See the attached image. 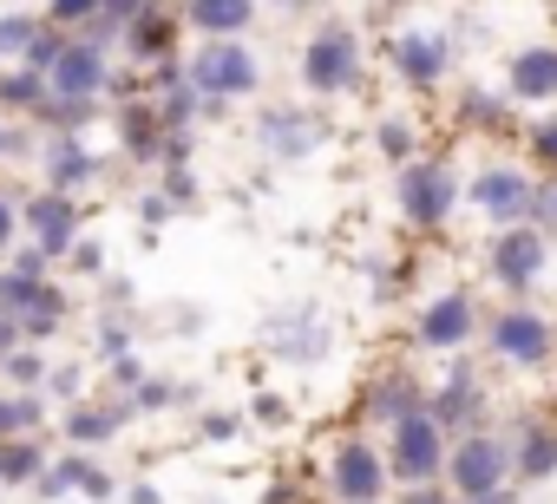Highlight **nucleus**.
Here are the masks:
<instances>
[{
  "label": "nucleus",
  "mask_w": 557,
  "mask_h": 504,
  "mask_svg": "<svg viewBox=\"0 0 557 504\" xmlns=\"http://www.w3.org/2000/svg\"><path fill=\"white\" fill-rule=\"evenodd\" d=\"M184 73H190V86L203 92V105L216 118H223V105H236L262 86V60L243 40H203L197 53H184Z\"/></svg>",
  "instance_id": "f257e3e1"
},
{
  "label": "nucleus",
  "mask_w": 557,
  "mask_h": 504,
  "mask_svg": "<svg viewBox=\"0 0 557 504\" xmlns=\"http://www.w3.org/2000/svg\"><path fill=\"white\" fill-rule=\"evenodd\" d=\"M302 86L315 92V99H342V92H355L361 86V34L348 27V21H322L309 40H302Z\"/></svg>",
  "instance_id": "f03ea898"
},
{
  "label": "nucleus",
  "mask_w": 557,
  "mask_h": 504,
  "mask_svg": "<svg viewBox=\"0 0 557 504\" xmlns=\"http://www.w3.org/2000/svg\"><path fill=\"white\" fill-rule=\"evenodd\" d=\"M446 452H453V439H446V426L426 406L387 426V478L394 484H440L446 478Z\"/></svg>",
  "instance_id": "7ed1b4c3"
},
{
  "label": "nucleus",
  "mask_w": 557,
  "mask_h": 504,
  "mask_svg": "<svg viewBox=\"0 0 557 504\" xmlns=\"http://www.w3.org/2000/svg\"><path fill=\"white\" fill-rule=\"evenodd\" d=\"M459 197H466V184L453 177L446 158L420 151V158L400 164V216H407L413 229H446V216L459 210Z\"/></svg>",
  "instance_id": "20e7f679"
},
{
  "label": "nucleus",
  "mask_w": 557,
  "mask_h": 504,
  "mask_svg": "<svg viewBox=\"0 0 557 504\" xmlns=\"http://www.w3.org/2000/svg\"><path fill=\"white\" fill-rule=\"evenodd\" d=\"M446 484L459 491V504H466V497H485V491H498V484H511V439H498L492 426L459 432L453 452H446Z\"/></svg>",
  "instance_id": "39448f33"
},
{
  "label": "nucleus",
  "mask_w": 557,
  "mask_h": 504,
  "mask_svg": "<svg viewBox=\"0 0 557 504\" xmlns=\"http://www.w3.org/2000/svg\"><path fill=\"white\" fill-rule=\"evenodd\" d=\"M485 341H492V354L511 361V367H544V361L557 354V328H550V315L531 308V302L498 308V315L485 322Z\"/></svg>",
  "instance_id": "423d86ee"
},
{
  "label": "nucleus",
  "mask_w": 557,
  "mask_h": 504,
  "mask_svg": "<svg viewBox=\"0 0 557 504\" xmlns=\"http://www.w3.org/2000/svg\"><path fill=\"white\" fill-rule=\"evenodd\" d=\"M544 263H550V236L531 229V223H505V229L492 236V249H485V269H492V282H498L505 295L537 289Z\"/></svg>",
  "instance_id": "0eeeda50"
},
{
  "label": "nucleus",
  "mask_w": 557,
  "mask_h": 504,
  "mask_svg": "<svg viewBox=\"0 0 557 504\" xmlns=\"http://www.w3.org/2000/svg\"><path fill=\"white\" fill-rule=\"evenodd\" d=\"M329 491L342 497V504H381L387 491H394V478H387V452L374 445V439H342L335 445V458H329Z\"/></svg>",
  "instance_id": "6e6552de"
},
{
  "label": "nucleus",
  "mask_w": 557,
  "mask_h": 504,
  "mask_svg": "<svg viewBox=\"0 0 557 504\" xmlns=\"http://www.w3.org/2000/svg\"><path fill=\"white\" fill-rule=\"evenodd\" d=\"M531 171L524 164H485L472 184H466V203L492 223V229H505V223H524V210H531Z\"/></svg>",
  "instance_id": "1a4fd4ad"
},
{
  "label": "nucleus",
  "mask_w": 557,
  "mask_h": 504,
  "mask_svg": "<svg viewBox=\"0 0 557 504\" xmlns=\"http://www.w3.org/2000/svg\"><path fill=\"white\" fill-rule=\"evenodd\" d=\"M472 335H479V302L466 289H446V295L420 302V315H413V341L426 354H459Z\"/></svg>",
  "instance_id": "9d476101"
},
{
  "label": "nucleus",
  "mask_w": 557,
  "mask_h": 504,
  "mask_svg": "<svg viewBox=\"0 0 557 504\" xmlns=\"http://www.w3.org/2000/svg\"><path fill=\"white\" fill-rule=\"evenodd\" d=\"M256 144H262L275 164H302V158L322 144V118L302 112V105H262V112H256Z\"/></svg>",
  "instance_id": "9b49d317"
},
{
  "label": "nucleus",
  "mask_w": 557,
  "mask_h": 504,
  "mask_svg": "<svg viewBox=\"0 0 557 504\" xmlns=\"http://www.w3.org/2000/svg\"><path fill=\"white\" fill-rule=\"evenodd\" d=\"M21 229L47 249L53 263H66V249L79 242V203H73L66 190H34V197L21 203Z\"/></svg>",
  "instance_id": "f8f14e48"
},
{
  "label": "nucleus",
  "mask_w": 557,
  "mask_h": 504,
  "mask_svg": "<svg viewBox=\"0 0 557 504\" xmlns=\"http://www.w3.org/2000/svg\"><path fill=\"white\" fill-rule=\"evenodd\" d=\"M426 413L446 426V439L479 432V426H485V380H479L472 367H453L440 387H426Z\"/></svg>",
  "instance_id": "ddd939ff"
},
{
  "label": "nucleus",
  "mask_w": 557,
  "mask_h": 504,
  "mask_svg": "<svg viewBox=\"0 0 557 504\" xmlns=\"http://www.w3.org/2000/svg\"><path fill=\"white\" fill-rule=\"evenodd\" d=\"M177 27H184V8H158V0H151V8L125 27V40H119V47H125V60H132L138 73H151L158 60H171V53H177Z\"/></svg>",
  "instance_id": "4468645a"
},
{
  "label": "nucleus",
  "mask_w": 557,
  "mask_h": 504,
  "mask_svg": "<svg viewBox=\"0 0 557 504\" xmlns=\"http://www.w3.org/2000/svg\"><path fill=\"white\" fill-rule=\"evenodd\" d=\"M106 73H112L106 47H92V40L73 34V47H66L60 66L47 73V92H60V99H106Z\"/></svg>",
  "instance_id": "2eb2a0df"
},
{
  "label": "nucleus",
  "mask_w": 557,
  "mask_h": 504,
  "mask_svg": "<svg viewBox=\"0 0 557 504\" xmlns=\"http://www.w3.org/2000/svg\"><path fill=\"white\" fill-rule=\"evenodd\" d=\"M387 60H394V73L407 79V86H440L446 79V66H453V53H446V40L440 34H420V27H407V34H394L387 40Z\"/></svg>",
  "instance_id": "dca6fc26"
},
{
  "label": "nucleus",
  "mask_w": 557,
  "mask_h": 504,
  "mask_svg": "<svg viewBox=\"0 0 557 504\" xmlns=\"http://www.w3.org/2000/svg\"><path fill=\"white\" fill-rule=\"evenodd\" d=\"M99 164H106V158H92V144H86V138H47V144H40L47 190H66V197H79L86 184H99Z\"/></svg>",
  "instance_id": "f3484780"
},
{
  "label": "nucleus",
  "mask_w": 557,
  "mask_h": 504,
  "mask_svg": "<svg viewBox=\"0 0 557 504\" xmlns=\"http://www.w3.org/2000/svg\"><path fill=\"white\" fill-rule=\"evenodd\" d=\"M262 14V0H184V27H197L203 40H243Z\"/></svg>",
  "instance_id": "a211bd4d"
},
{
  "label": "nucleus",
  "mask_w": 557,
  "mask_h": 504,
  "mask_svg": "<svg viewBox=\"0 0 557 504\" xmlns=\"http://www.w3.org/2000/svg\"><path fill=\"white\" fill-rule=\"evenodd\" d=\"M125 419H132V400H79V406H66V439L73 445H112L119 432H125Z\"/></svg>",
  "instance_id": "6ab92c4d"
},
{
  "label": "nucleus",
  "mask_w": 557,
  "mask_h": 504,
  "mask_svg": "<svg viewBox=\"0 0 557 504\" xmlns=\"http://www.w3.org/2000/svg\"><path fill=\"white\" fill-rule=\"evenodd\" d=\"M505 86H511V99H524V105L557 99V47H518L511 66H505Z\"/></svg>",
  "instance_id": "aec40b11"
},
{
  "label": "nucleus",
  "mask_w": 557,
  "mask_h": 504,
  "mask_svg": "<svg viewBox=\"0 0 557 504\" xmlns=\"http://www.w3.org/2000/svg\"><path fill=\"white\" fill-rule=\"evenodd\" d=\"M112 131H119V144H125L138 164H158L164 125H158V105H151V92H145V99H125V105H112Z\"/></svg>",
  "instance_id": "412c9836"
},
{
  "label": "nucleus",
  "mask_w": 557,
  "mask_h": 504,
  "mask_svg": "<svg viewBox=\"0 0 557 504\" xmlns=\"http://www.w3.org/2000/svg\"><path fill=\"white\" fill-rule=\"evenodd\" d=\"M557 471V432L524 419L518 426V445H511V484H544Z\"/></svg>",
  "instance_id": "4be33fe9"
},
{
  "label": "nucleus",
  "mask_w": 557,
  "mask_h": 504,
  "mask_svg": "<svg viewBox=\"0 0 557 504\" xmlns=\"http://www.w3.org/2000/svg\"><path fill=\"white\" fill-rule=\"evenodd\" d=\"M420 406H426V387H420V374H407V367L381 374V387L368 393V419H374V426H394V419H407V413H420Z\"/></svg>",
  "instance_id": "5701e85b"
},
{
  "label": "nucleus",
  "mask_w": 557,
  "mask_h": 504,
  "mask_svg": "<svg viewBox=\"0 0 557 504\" xmlns=\"http://www.w3.org/2000/svg\"><path fill=\"white\" fill-rule=\"evenodd\" d=\"M269 348L283 354V361H315L322 348H329V328H322V315H275L269 322Z\"/></svg>",
  "instance_id": "b1692460"
},
{
  "label": "nucleus",
  "mask_w": 557,
  "mask_h": 504,
  "mask_svg": "<svg viewBox=\"0 0 557 504\" xmlns=\"http://www.w3.org/2000/svg\"><path fill=\"white\" fill-rule=\"evenodd\" d=\"M86 125H99V99H60V92H47L40 112H34V131H47V138H79Z\"/></svg>",
  "instance_id": "393cba45"
},
{
  "label": "nucleus",
  "mask_w": 557,
  "mask_h": 504,
  "mask_svg": "<svg viewBox=\"0 0 557 504\" xmlns=\"http://www.w3.org/2000/svg\"><path fill=\"white\" fill-rule=\"evenodd\" d=\"M66 315H73V302H66V289H53V282H40V289H34V302H27V308H21L14 322H21V335H27V341L40 348L47 335H60V328H66Z\"/></svg>",
  "instance_id": "a878e982"
},
{
  "label": "nucleus",
  "mask_w": 557,
  "mask_h": 504,
  "mask_svg": "<svg viewBox=\"0 0 557 504\" xmlns=\"http://www.w3.org/2000/svg\"><path fill=\"white\" fill-rule=\"evenodd\" d=\"M53 465H60V478H66V484L79 491V497H92V504H112V497H119V478H112V471H106L99 458H86L79 445H73L66 458H53Z\"/></svg>",
  "instance_id": "bb28decb"
},
{
  "label": "nucleus",
  "mask_w": 557,
  "mask_h": 504,
  "mask_svg": "<svg viewBox=\"0 0 557 504\" xmlns=\"http://www.w3.org/2000/svg\"><path fill=\"white\" fill-rule=\"evenodd\" d=\"M40 99H47V73H34V66H21V60L0 73V112H8V118H34Z\"/></svg>",
  "instance_id": "cd10ccee"
},
{
  "label": "nucleus",
  "mask_w": 557,
  "mask_h": 504,
  "mask_svg": "<svg viewBox=\"0 0 557 504\" xmlns=\"http://www.w3.org/2000/svg\"><path fill=\"white\" fill-rule=\"evenodd\" d=\"M40 471H47V445H40L34 432L0 439V491H8V484H34Z\"/></svg>",
  "instance_id": "c85d7f7f"
},
{
  "label": "nucleus",
  "mask_w": 557,
  "mask_h": 504,
  "mask_svg": "<svg viewBox=\"0 0 557 504\" xmlns=\"http://www.w3.org/2000/svg\"><path fill=\"white\" fill-rule=\"evenodd\" d=\"M40 426H47V393L40 387L0 393V439H21V432H40Z\"/></svg>",
  "instance_id": "c756f323"
},
{
  "label": "nucleus",
  "mask_w": 557,
  "mask_h": 504,
  "mask_svg": "<svg viewBox=\"0 0 557 504\" xmlns=\"http://www.w3.org/2000/svg\"><path fill=\"white\" fill-rule=\"evenodd\" d=\"M0 380L8 387H47V354L34 341H21L14 354H0Z\"/></svg>",
  "instance_id": "7c9ffc66"
},
{
  "label": "nucleus",
  "mask_w": 557,
  "mask_h": 504,
  "mask_svg": "<svg viewBox=\"0 0 557 504\" xmlns=\"http://www.w3.org/2000/svg\"><path fill=\"white\" fill-rule=\"evenodd\" d=\"M66 47H73V34H66V27H47V21H40V34H34V47L21 53V66H34V73H53Z\"/></svg>",
  "instance_id": "2f4dec72"
},
{
  "label": "nucleus",
  "mask_w": 557,
  "mask_h": 504,
  "mask_svg": "<svg viewBox=\"0 0 557 504\" xmlns=\"http://www.w3.org/2000/svg\"><path fill=\"white\" fill-rule=\"evenodd\" d=\"M34 34H40V14H0V60L14 66L34 47Z\"/></svg>",
  "instance_id": "473e14b6"
},
{
  "label": "nucleus",
  "mask_w": 557,
  "mask_h": 504,
  "mask_svg": "<svg viewBox=\"0 0 557 504\" xmlns=\"http://www.w3.org/2000/svg\"><path fill=\"white\" fill-rule=\"evenodd\" d=\"M374 144H381V158H387V164H407V158H420V138H413V125H407V118H381Z\"/></svg>",
  "instance_id": "72a5a7b5"
},
{
  "label": "nucleus",
  "mask_w": 557,
  "mask_h": 504,
  "mask_svg": "<svg viewBox=\"0 0 557 504\" xmlns=\"http://www.w3.org/2000/svg\"><path fill=\"white\" fill-rule=\"evenodd\" d=\"M524 223L544 229V236H557V177H537V184H531V210H524Z\"/></svg>",
  "instance_id": "f704fd0d"
},
{
  "label": "nucleus",
  "mask_w": 557,
  "mask_h": 504,
  "mask_svg": "<svg viewBox=\"0 0 557 504\" xmlns=\"http://www.w3.org/2000/svg\"><path fill=\"white\" fill-rule=\"evenodd\" d=\"M524 151H531V164H537L544 177H557V118H537V125L524 131Z\"/></svg>",
  "instance_id": "c9c22d12"
},
{
  "label": "nucleus",
  "mask_w": 557,
  "mask_h": 504,
  "mask_svg": "<svg viewBox=\"0 0 557 504\" xmlns=\"http://www.w3.org/2000/svg\"><path fill=\"white\" fill-rule=\"evenodd\" d=\"M459 118L479 125V131H492V125H505V99H498V92H466V99H459Z\"/></svg>",
  "instance_id": "e433bc0d"
},
{
  "label": "nucleus",
  "mask_w": 557,
  "mask_h": 504,
  "mask_svg": "<svg viewBox=\"0 0 557 504\" xmlns=\"http://www.w3.org/2000/svg\"><path fill=\"white\" fill-rule=\"evenodd\" d=\"M92 14H99V0H47V14H40V21H47V27H66V34H79Z\"/></svg>",
  "instance_id": "4c0bfd02"
},
{
  "label": "nucleus",
  "mask_w": 557,
  "mask_h": 504,
  "mask_svg": "<svg viewBox=\"0 0 557 504\" xmlns=\"http://www.w3.org/2000/svg\"><path fill=\"white\" fill-rule=\"evenodd\" d=\"M184 400V387H171V380H138V393H132V413H158V406H177Z\"/></svg>",
  "instance_id": "58836bf2"
},
{
  "label": "nucleus",
  "mask_w": 557,
  "mask_h": 504,
  "mask_svg": "<svg viewBox=\"0 0 557 504\" xmlns=\"http://www.w3.org/2000/svg\"><path fill=\"white\" fill-rule=\"evenodd\" d=\"M47 393H60L66 406L86 400V367H47Z\"/></svg>",
  "instance_id": "ea45409f"
},
{
  "label": "nucleus",
  "mask_w": 557,
  "mask_h": 504,
  "mask_svg": "<svg viewBox=\"0 0 557 504\" xmlns=\"http://www.w3.org/2000/svg\"><path fill=\"white\" fill-rule=\"evenodd\" d=\"M99 354H106V361L132 354V328H125V315H106V322H99Z\"/></svg>",
  "instance_id": "a19ab883"
},
{
  "label": "nucleus",
  "mask_w": 557,
  "mask_h": 504,
  "mask_svg": "<svg viewBox=\"0 0 557 504\" xmlns=\"http://www.w3.org/2000/svg\"><path fill=\"white\" fill-rule=\"evenodd\" d=\"M106 380L132 400V393H138V380H145V361H138V354H119V361H106Z\"/></svg>",
  "instance_id": "79ce46f5"
},
{
  "label": "nucleus",
  "mask_w": 557,
  "mask_h": 504,
  "mask_svg": "<svg viewBox=\"0 0 557 504\" xmlns=\"http://www.w3.org/2000/svg\"><path fill=\"white\" fill-rule=\"evenodd\" d=\"M66 263H73V269H79V276H106V249H99V242H92V236H79V242H73V249H66Z\"/></svg>",
  "instance_id": "37998d69"
},
{
  "label": "nucleus",
  "mask_w": 557,
  "mask_h": 504,
  "mask_svg": "<svg viewBox=\"0 0 557 504\" xmlns=\"http://www.w3.org/2000/svg\"><path fill=\"white\" fill-rule=\"evenodd\" d=\"M394 504H459V491L440 478V484H400V497Z\"/></svg>",
  "instance_id": "c03bdc74"
},
{
  "label": "nucleus",
  "mask_w": 557,
  "mask_h": 504,
  "mask_svg": "<svg viewBox=\"0 0 557 504\" xmlns=\"http://www.w3.org/2000/svg\"><path fill=\"white\" fill-rule=\"evenodd\" d=\"M164 197H171V203H190V197H197L190 164H164Z\"/></svg>",
  "instance_id": "a18cd8bd"
},
{
  "label": "nucleus",
  "mask_w": 557,
  "mask_h": 504,
  "mask_svg": "<svg viewBox=\"0 0 557 504\" xmlns=\"http://www.w3.org/2000/svg\"><path fill=\"white\" fill-rule=\"evenodd\" d=\"M14 236H21V203H14V197H0V249H8Z\"/></svg>",
  "instance_id": "49530a36"
},
{
  "label": "nucleus",
  "mask_w": 557,
  "mask_h": 504,
  "mask_svg": "<svg viewBox=\"0 0 557 504\" xmlns=\"http://www.w3.org/2000/svg\"><path fill=\"white\" fill-rule=\"evenodd\" d=\"M203 432H210V439H236L243 419H236V413H203Z\"/></svg>",
  "instance_id": "de8ad7c7"
},
{
  "label": "nucleus",
  "mask_w": 557,
  "mask_h": 504,
  "mask_svg": "<svg viewBox=\"0 0 557 504\" xmlns=\"http://www.w3.org/2000/svg\"><path fill=\"white\" fill-rule=\"evenodd\" d=\"M21 341H27V335H21V322H14V315H0V354H14Z\"/></svg>",
  "instance_id": "09e8293b"
},
{
  "label": "nucleus",
  "mask_w": 557,
  "mask_h": 504,
  "mask_svg": "<svg viewBox=\"0 0 557 504\" xmlns=\"http://www.w3.org/2000/svg\"><path fill=\"white\" fill-rule=\"evenodd\" d=\"M138 210H145V223H164V216H171V197H164V190H158V197H145V203H138Z\"/></svg>",
  "instance_id": "8fccbe9b"
},
{
  "label": "nucleus",
  "mask_w": 557,
  "mask_h": 504,
  "mask_svg": "<svg viewBox=\"0 0 557 504\" xmlns=\"http://www.w3.org/2000/svg\"><path fill=\"white\" fill-rule=\"evenodd\" d=\"M466 504H518V484H498V491H485V497H466Z\"/></svg>",
  "instance_id": "3c124183"
},
{
  "label": "nucleus",
  "mask_w": 557,
  "mask_h": 504,
  "mask_svg": "<svg viewBox=\"0 0 557 504\" xmlns=\"http://www.w3.org/2000/svg\"><path fill=\"white\" fill-rule=\"evenodd\" d=\"M125 504H164V497H158V484H132V491H125Z\"/></svg>",
  "instance_id": "603ef678"
},
{
  "label": "nucleus",
  "mask_w": 557,
  "mask_h": 504,
  "mask_svg": "<svg viewBox=\"0 0 557 504\" xmlns=\"http://www.w3.org/2000/svg\"><path fill=\"white\" fill-rule=\"evenodd\" d=\"M158 8H184V0H158Z\"/></svg>",
  "instance_id": "864d4df0"
},
{
  "label": "nucleus",
  "mask_w": 557,
  "mask_h": 504,
  "mask_svg": "<svg viewBox=\"0 0 557 504\" xmlns=\"http://www.w3.org/2000/svg\"><path fill=\"white\" fill-rule=\"evenodd\" d=\"M381 8H407V0H381Z\"/></svg>",
  "instance_id": "5fc2aeb1"
},
{
  "label": "nucleus",
  "mask_w": 557,
  "mask_h": 504,
  "mask_svg": "<svg viewBox=\"0 0 557 504\" xmlns=\"http://www.w3.org/2000/svg\"><path fill=\"white\" fill-rule=\"evenodd\" d=\"M0 73H8V60H0Z\"/></svg>",
  "instance_id": "6e6d98bb"
},
{
  "label": "nucleus",
  "mask_w": 557,
  "mask_h": 504,
  "mask_svg": "<svg viewBox=\"0 0 557 504\" xmlns=\"http://www.w3.org/2000/svg\"><path fill=\"white\" fill-rule=\"evenodd\" d=\"M381 504H387V497H381Z\"/></svg>",
  "instance_id": "4d7b16f0"
}]
</instances>
